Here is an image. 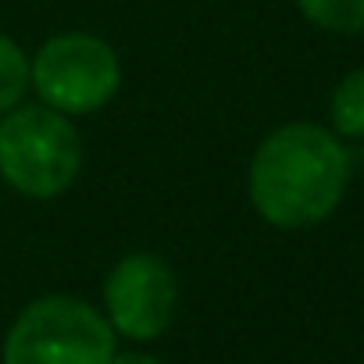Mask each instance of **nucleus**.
I'll return each instance as SVG.
<instances>
[{
	"label": "nucleus",
	"mask_w": 364,
	"mask_h": 364,
	"mask_svg": "<svg viewBox=\"0 0 364 364\" xmlns=\"http://www.w3.org/2000/svg\"><path fill=\"white\" fill-rule=\"evenodd\" d=\"M33 90L61 114H93L122 86V65L107 40L90 33H61L29 61Z\"/></svg>",
	"instance_id": "4"
},
{
	"label": "nucleus",
	"mask_w": 364,
	"mask_h": 364,
	"mask_svg": "<svg viewBox=\"0 0 364 364\" xmlns=\"http://www.w3.org/2000/svg\"><path fill=\"white\" fill-rule=\"evenodd\" d=\"M107 364H161V360L150 357V353H118V350H114V357H111Z\"/></svg>",
	"instance_id": "9"
},
{
	"label": "nucleus",
	"mask_w": 364,
	"mask_h": 364,
	"mask_svg": "<svg viewBox=\"0 0 364 364\" xmlns=\"http://www.w3.org/2000/svg\"><path fill=\"white\" fill-rule=\"evenodd\" d=\"M178 282L157 254H125L104 282V318L125 339H157L175 318Z\"/></svg>",
	"instance_id": "5"
},
{
	"label": "nucleus",
	"mask_w": 364,
	"mask_h": 364,
	"mask_svg": "<svg viewBox=\"0 0 364 364\" xmlns=\"http://www.w3.org/2000/svg\"><path fill=\"white\" fill-rule=\"evenodd\" d=\"M111 321L75 296H40L11 325L4 364H107L114 357Z\"/></svg>",
	"instance_id": "3"
},
{
	"label": "nucleus",
	"mask_w": 364,
	"mask_h": 364,
	"mask_svg": "<svg viewBox=\"0 0 364 364\" xmlns=\"http://www.w3.org/2000/svg\"><path fill=\"white\" fill-rule=\"evenodd\" d=\"M350 182L346 146L321 125L293 122L261 139L250 161V204L275 229L325 222Z\"/></svg>",
	"instance_id": "1"
},
{
	"label": "nucleus",
	"mask_w": 364,
	"mask_h": 364,
	"mask_svg": "<svg viewBox=\"0 0 364 364\" xmlns=\"http://www.w3.org/2000/svg\"><path fill=\"white\" fill-rule=\"evenodd\" d=\"M29 86H33V75H29L26 50L15 40L0 36V114L18 107Z\"/></svg>",
	"instance_id": "8"
},
{
	"label": "nucleus",
	"mask_w": 364,
	"mask_h": 364,
	"mask_svg": "<svg viewBox=\"0 0 364 364\" xmlns=\"http://www.w3.org/2000/svg\"><path fill=\"white\" fill-rule=\"evenodd\" d=\"M82 171V139L68 114L18 104L0 118V175L33 200L61 197Z\"/></svg>",
	"instance_id": "2"
},
{
	"label": "nucleus",
	"mask_w": 364,
	"mask_h": 364,
	"mask_svg": "<svg viewBox=\"0 0 364 364\" xmlns=\"http://www.w3.org/2000/svg\"><path fill=\"white\" fill-rule=\"evenodd\" d=\"M296 8L318 29L343 36L364 33V0H296Z\"/></svg>",
	"instance_id": "7"
},
{
	"label": "nucleus",
	"mask_w": 364,
	"mask_h": 364,
	"mask_svg": "<svg viewBox=\"0 0 364 364\" xmlns=\"http://www.w3.org/2000/svg\"><path fill=\"white\" fill-rule=\"evenodd\" d=\"M332 129L346 139H364V68L350 72L332 93Z\"/></svg>",
	"instance_id": "6"
}]
</instances>
